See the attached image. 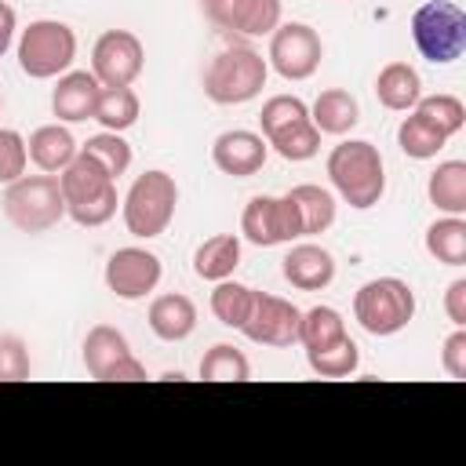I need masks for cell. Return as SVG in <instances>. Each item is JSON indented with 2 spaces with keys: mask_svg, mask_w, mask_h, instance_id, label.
Here are the masks:
<instances>
[{
  "mask_svg": "<svg viewBox=\"0 0 466 466\" xmlns=\"http://www.w3.org/2000/svg\"><path fill=\"white\" fill-rule=\"evenodd\" d=\"M328 178L335 186V193L357 208V211H368L382 200L386 193V164H382V153L379 146L364 142V138H346L339 142L331 153H328Z\"/></svg>",
  "mask_w": 466,
  "mask_h": 466,
  "instance_id": "cell-2",
  "label": "cell"
},
{
  "mask_svg": "<svg viewBox=\"0 0 466 466\" xmlns=\"http://www.w3.org/2000/svg\"><path fill=\"white\" fill-rule=\"evenodd\" d=\"M269 62L255 47H226L204 69V95L215 106H244L262 95Z\"/></svg>",
  "mask_w": 466,
  "mask_h": 466,
  "instance_id": "cell-4",
  "label": "cell"
},
{
  "mask_svg": "<svg viewBox=\"0 0 466 466\" xmlns=\"http://www.w3.org/2000/svg\"><path fill=\"white\" fill-rule=\"evenodd\" d=\"M302 116H309V106L299 95H273V98H266V106L258 113V135L266 138V135H273V131H280Z\"/></svg>",
  "mask_w": 466,
  "mask_h": 466,
  "instance_id": "cell-36",
  "label": "cell"
},
{
  "mask_svg": "<svg viewBox=\"0 0 466 466\" xmlns=\"http://www.w3.org/2000/svg\"><path fill=\"white\" fill-rule=\"evenodd\" d=\"M411 40H415V51L433 66H448V62L462 58L466 11L451 0H426L411 15Z\"/></svg>",
  "mask_w": 466,
  "mask_h": 466,
  "instance_id": "cell-8",
  "label": "cell"
},
{
  "mask_svg": "<svg viewBox=\"0 0 466 466\" xmlns=\"http://www.w3.org/2000/svg\"><path fill=\"white\" fill-rule=\"evenodd\" d=\"M309 120L320 135H350L360 124V106L346 87H328L313 98L309 106Z\"/></svg>",
  "mask_w": 466,
  "mask_h": 466,
  "instance_id": "cell-21",
  "label": "cell"
},
{
  "mask_svg": "<svg viewBox=\"0 0 466 466\" xmlns=\"http://www.w3.org/2000/svg\"><path fill=\"white\" fill-rule=\"evenodd\" d=\"M102 84L95 80V73L87 69H69L58 76L55 91H51V113L66 124H80L95 116V102H98Z\"/></svg>",
  "mask_w": 466,
  "mask_h": 466,
  "instance_id": "cell-18",
  "label": "cell"
},
{
  "mask_svg": "<svg viewBox=\"0 0 466 466\" xmlns=\"http://www.w3.org/2000/svg\"><path fill=\"white\" fill-rule=\"evenodd\" d=\"M415 113L426 116L444 138L459 135L462 124H466V106H462V98H459V95H448V91H441V95H422V98L415 102Z\"/></svg>",
  "mask_w": 466,
  "mask_h": 466,
  "instance_id": "cell-33",
  "label": "cell"
},
{
  "mask_svg": "<svg viewBox=\"0 0 466 466\" xmlns=\"http://www.w3.org/2000/svg\"><path fill=\"white\" fill-rule=\"evenodd\" d=\"M350 331H346V320L335 306H313V309H302V320H299V342L306 346V353H317V350H328L335 342H342Z\"/></svg>",
  "mask_w": 466,
  "mask_h": 466,
  "instance_id": "cell-27",
  "label": "cell"
},
{
  "mask_svg": "<svg viewBox=\"0 0 466 466\" xmlns=\"http://www.w3.org/2000/svg\"><path fill=\"white\" fill-rule=\"evenodd\" d=\"M444 313L455 328H466V277L451 280L448 291H444Z\"/></svg>",
  "mask_w": 466,
  "mask_h": 466,
  "instance_id": "cell-40",
  "label": "cell"
},
{
  "mask_svg": "<svg viewBox=\"0 0 466 466\" xmlns=\"http://www.w3.org/2000/svg\"><path fill=\"white\" fill-rule=\"evenodd\" d=\"M15 29H18V15L7 0H0V55L15 44Z\"/></svg>",
  "mask_w": 466,
  "mask_h": 466,
  "instance_id": "cell-41",
  "label": "cell"
},
{
  "mask_svg": "<svg viewBox=\"0 0 466 466\" xmlns=\"http://www.w3.org/2000/svg\"><path fill=\"white\" fill-rule=\"evenodd\" d=\"M58 189L66 200V215L84 229H98L116 215V178L84 149L69 160V167L58 171Z\"/></svg>",
  "mask_w": 466,
  "mask_h": 466,
  "instance_id": "cell-1",
  "label": "cell"
},
{
  "mask_svg": "<svg viewBox=\"0 0 466 466\" xmlns=\"http://www.w3.org/2000/svg\"><path fill=\"white\" fill-rule=\"evenodd\" d=\"M266 146H269L277 157H284V160H291V164H302V160H313V157H317V149H320V131L313 127L309 116H302V120H295V124H288V127L266 135Z\"/></svg>",
  "mask_w": 466,
  "mask_h": 466,
  "instance_id": "cell-28",
  "label": "cell"
},
{
  "mask_svg": "<svg viewBox=\"0 0 466 466\" xmlns=\"http://www.w3.org/2000/svg\"><path fill=\"white\" fill-rule=\"evenodd\" d=\"M200 379L204 382H248L251 379V360L229 346V342H215L204 357H200Z\"/></svg>",
  "mask_w": 466,
  "mask_h": 466,
  "instance_id": "cell-32",
  "label": "cell"
},
{
  "mask_svg": "<svg viewBox=\"0 0 466 466\" xmlns=\"http://www.w3.org/2000/svg\"><path fill=\"white\" fill-rule=\"evenodd\" d=\"M33 360L18 335H0V382H22L29 379Z\"/></svg>",
  "mask_w": 466,
  "mask_h": 466,
  "instance_id": "cell-37",
  "label": "cell"
},
{
  "mask_svg": "<svg viewBox=\"0 0 466 466\" xmlns=\"http://www.w3.org/2000/svg\"><path fill=\"white\" fill-rule=\"evenodd\" d=\"M146 47L131 29H106L91 47V73L102 87H131L142 76Z\"/></svg>",
  "mask_w": 466,
  "mask_h": 466,
  "instance_id": "cell-12",
  "label": "cell"
},
{
  "mask_svg": "<svg viewBox=\"0 0 466 466\" xmlns=\"http://www.w3.org/2000/svg\"><path fill=\"white\" fill-rule=\"evenodd\" d=\"M175 208H178V182L175 175L160 171V167H149L142 171L131 189L124 193L120 200V215H124V226L131 237L138 240H153L160 237L171 218H175Z\"/></svg>",
  "mask_w": 466,
  "mask_h": 466,
  "instance_id": "cell-3",
  "label": "cell"
},
{
  "mask_svg": "<svg viewBox=\"0 0 466 466\" xmlns=\"http://www.w3.org/2000/svg\"><path fill=\"white\" fill-rule=\"evenodd\" d=\"M25 153L44 175H58L62 167H69V160L80 153V146L62 124H44L25 138Z\"/></svg>",
  "mask_w": 466,
  "mask_h": 466,
  "instance_id": "cell-22",
  "label": "cell"
},
{
  "mask_svg": "<svg viewBox=\"0 0 466 466\" xmlns=\"http://www.w3.org/2000/svg\"><path fill=\"white\" fill-rule=\"evenodd\" d=\"M397 146H400V153L411 157V160H433V157L448 146V138H444L426 116H419V113L411 109V116H404L400 127H397Z\"/></svg>",
  "mask_w": 466,
  "mask_h": 466,
  "instance_id": "cell-30",
  "label": "cell"
},
{
  "mask_svg": "<svg viewBox=\"0 0 466 466\" xmlns=\"http://www.w3.org/2000/svg\"><path fill=\"white\" fill-rule=\"evenodd\" d=\"M237 266H240V237L237 233H215L193 251V273L200 280L218 284V280L233 277Z\"/></svg>",
  "mask_w": 466,
  "mask_h": 466,
  "instance_id": "cell-24",
  "label": "cell"
},
{
  "mask_svg": "<svg viewBox=\"0 0 466 466\" xmlns=\"http://www.w3.org/2000/svg\"><path fill=\"white\" fill-rule=\"evenodd\" d=\"M138 109H142V102H138V95L131 87H102L91 120H98L102 131H116L120 135L138 120Z\"/></svg>",
  "mask_w": 466,
  "mask_h": 466,
  "instance_id": "cell-29",
  "label": "cell"
},
{
  "mask_svg": "<svg viewBox=\"0 0 466 466\" xmlns=\"http://www.w3.org/2000/svg\"><path fill=\"white\" fill-rule=\"evenodd\" d=\"M84 153H91L113 178H120L127 167H131V146L116 135V131H98V135H91L84 146H80Z\"/></svg>",
  "mask_w": 466,
  "mask_h": 466,
  "instance_id": "cell-35",
  "label": "cell"
},
{
  "mask_svg": "<svg viewBox=\"0 0 466 466\" xmlns=\"http://www.w3.org/2000/svg\"><path fill=\"white\" fill-rule=\"evenodd\" d=\"M204 15L215 29L233 36H269L280 25V0H204Z\"/></svg>",
  "mask_w": 466,
  "mask_h": 466,
  "instance_id": "cell-15",
  "label": "cell"
},
{
  "mask_svg": "<svg viewBox=\"0 0 466 466\" xmlns=\"http://www.w3.org/2000/svg\"><path fill=\"white\" fill-rule=\"evenodd\" d=\"M426 251L441 266H466V218L444 215L426 229Z\"/></svg>",
  "mask_w": 466,
  "mask_h": 466,
  "instance_id": "cell-26",
  "label": "cell"
},
{
  "mask_svg": "<svg viewBox=\"0 0 466 466\" xmlns=\"http://www.w3.org/2000/svg\"><path fill=\"white\" fill-rule=\"evenodd\" d=\"M426 197L444 215H466V160H441L426 178Z\"/></svg>",
  "mask_w": 466,
  "mask_h": 466,
  "instance_id": "cell-23",
  "label": "cell"
},
{
  "mask_svg": "<svg viewBox=\"0 0 466 466\" xmlns=\"http://www.w3.org/2000/svg\"><path fill=\"white\" fill-rule=\"evenodd\" d=\"M18 69L33 80H51L69 73L76 58V33L58 18H36L18 33Z\"/></svg>",
  "mask_w": 466,
  "mask_h": 466,
  "instance_id": "cell-7",
  "label": "cell"
},
{
  "mask_svg": "<svg viewBox=\"0 0 466 466\" xmlns=\"http://www.w3.org/2000/svg\"><path fill=\"white\" fill-rule=\"evenodd\" d=\"M299 320H302V309L280 295H269V291H255V302H251V313L248 320L240 324V331L255 342V346H295L299 342Z\"/></svg>",
  "mask_w": 466,
  "mask_h": 466,
  "instance_id": "cell-13",
  "label": "cell"
},
{
  "mask_svg": "<svg viewBox=\"0 0 466 466\" xmlns=\"http://www.w3.org/2000/svg\"><path fill=\"white\" fill-rule=\"evenodd\" d=\"M441 368L451 375V379H466V328H455L444 346H441Z\"/></svg>",
  "mask_w": 466,
  "mask_h": 466,
  "instance_id": "cell-39",
  "label": "cell"
},
{
  "mask_svg": "<svg viewBox=\"0 0 466 466\" xmlns=\"http://www.w3.org/2000/svg\"><path fill=\"white\" fill-rule=\"evenodd\" d=\"M84 368L98 382H142L146 364L131 353L127 335L113 324H95L84 335Z\"/></svg>",
  "mask_w": 466,
  "mask_h": 466,
  "instance_id": "cell-10",
  "label": "cell"
},
{
  "mask_svg": "<svg viewBox=\"0 0 466 466\" xmlns=\"http://www.w3.org/2000/svg\"><path fill=\"white\" fill-rule=\"evenodd\" d=\"M102 277H106V288H109L116 299L138 302V299H146L149 291H157V284H160V277H164V266H160V258H157L153 251L131 244V248H116V251L109 255Z\"/></svg>",
  "mask_w": 466,
  "mask_h": 466,
  "instance_id": "cell-14",
  "label": "cell"
},
{
  "mask_svg": "<svg viewBox=\"0 0 466 466\" xmlns=\"http://www.w3.org/2000/svg\"><path fill=\"white\" fill-rule=\"evenodd\" d=\"M0 204L18 233H47L66 218V200L55 175H22L7 182Z\"/></svg>",
  "mask_w": 466,
  "mask_h": 466,
  "instance_id": "cell-6",
  "label": "cell"
},
{
  "mask_svg": "<svg viewBox=\"0 0 466 466\" xmlns=\"http://www.w3.org/2000/svg\"><path fill=\"white\" fill-rule=\"evenodd\" d=\"M353 317L368 335L390 339L415 320V291L400 277H375L357 288Z\"/></svg>",
  "mask_w": 466,
  "mask_h": 466,
  "instance_id": "cell-5",
  "label": "cell"
},
{
  "mask_svg": "<svg viewBox=\"0 0 466 466\" xmlns=\"http://www.w3.org/2000/svg\"><path fill=\"white\" fill-rule=\"evenodd\" d=\"M288 193H291V200L299 208L302 237H317V233L331 229V222H335V193L331 189L313 186V182H302V186H291Z\"/></svg>",
  "mask_w": 466,
  "mask_h": 466,
  "instance_id": "cell-25",
  "label": "cell"
},
{
  "mask_svg": "<svg viewBox=\"0 0 466 466\" xmlns=\"http://www.w3.org/2000/svg\"><path fill=\"white\" fill-rule=\"evenodd\" d=\"M280 273L299 291H324L335 280V255L320 244L302 240L280 258Z\"/></svg>",
  "mask_w": 466,
  "mask_h": 466,
  "instance_id": "cell-17",
  "label": "cell"
},
{
  "mask_svg": "<svg viewBox=\"0 0 466 466\" xmlns=\"http://www.w3.org/2000/svg\"><path fill=\"white\" fill-rule=\"evenodd\" d=\"M375 98L379 106L393 109V113H408L415 109V102L422 98V76L415 66L408 62H386L375 76Z\"/></svg>",
  "mask_w": 466,
  "mask_h": 466,
  "instance_id": "cell-20",
  "label": "cell"
},
{
  "mask_svg": "<svg viewBox=\"0 0 466 466\" xmlns=\"http://www.w3.org/2000/svg\"><path fill=\"white\" fill-rule=\"evenodd\" d=\"M146 320H149V331H153L160 342H182V339H189L193 328H197V306H193L189 295L167 291V295H157V299L149 302Z\"/></svg>",
  "mask_w": 466,
  "mask_h": 466,
  "instance_id": "cell-19",
  "label": "cell"
},
{
  "mask_svg": "<svg viewBox=\"0 0 466 466\" xmlns=\"http://www.w3.org/2000/svg\"><path fill=\"white\" fill-rule=\"evenodd\" d=\"M306 364H309V371L320 375V379H346V375H353V371L360 368V346L346 335L342 342H335V346H328V350L306 353Z\"/></svg>",
  "mask_w": 466,
  "mask_h": 466,
  "instance_id": "cell-34",
  "label": "cell"
},
{
  "mask_svg": "<svg viewBox=\"0 0 466 466\" xmlns=\"http://www.w3.org/2000/svg\"><path fill=\"white\" fill-rule=\"evenodd\" d=\"M0 109H4V95H0Z\"/></svg>",
  "mask_w": 466,
  "mask_h": 466,
  "instance_id": "cell-42",
  "label": "cell"
},
{
  "mask_svg": "<svg viewBox=\"0 0 466 466\" xmlns=\"http://www.w3.org/2000/svg\"><path fill=\"white\" fill-rule=\"evenodd\" d=\"M240 233L255 248H277V244L299 240L302 237V218H299V208H295L291 193H284V197H269V193L251 197L244 204V215H240Z\"/></svg>",
  "mask_w": 466,
  "mask_h": 466,
  "instance_id": "cell-9",
  "label": "cell"
},
{
  "mask_svg": "<svg viewBox=\"0 0 466 466\" xmlns=\"http://www.w3.org/2000/svg\"><path fill=\"white\" fill-rule=\"evenodd\" d=\"M324 58V44L306 22H280L269 33V69L284 80H309Z\"/></svg>",
  "mask_w": 466,
  "mask_h": 466,
  "instance_id": "cell-11",
  "label": "cell"
},
{
  "mask_svg": "<svg viewBox=\"0 0 466 466\" xmlns=\"http://www.w3.org/2000/svg\"><path fill=\"white\" fill-rule=\"evenodd\" d=\"M25 164H29V153H25V138L11 127H0V182H15L25 175Z\"/></svg>",
  "mask_w": 466,
  "mask_h": 466,
  "instance_id": "cell-38",
  "label": "cell"
},
{
  "mask_svg": "<svg viewBox=\"0 0 466 466\" xmlns=\"http://www.w3.org/2000/svg\"><path fill=\"white\" fill-rule=\"evenodd\" d=\"M269 157V146L258 131H244V127H229L222 131L215 142H211V164L222 171V175H233V178H251L262 171Z\"/></svg>",
  "mask_w": 466,
  "mask_h": 466,
  "instance_id": "cell-16",
  "label": "cell"
},
{
  "mask_svg": "<svg viewBox=\"0 0 466 466\" xmlns=\"http://www.w3.org/2000/svg\"><path fill=\"white\" fill-rule=\"evenodd\" d=\"M251 302H255V288H248L240 280H229V277L218 280L215 291H211V313H215V320L226 324V328H237V331L248 320Z\"/></svg>",
  "mask_w": 466,
  "mask_h": 466,
  "instance_id": "cell-31",
  "label": "cell"
}]
</instances>
